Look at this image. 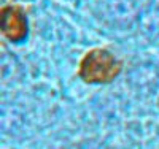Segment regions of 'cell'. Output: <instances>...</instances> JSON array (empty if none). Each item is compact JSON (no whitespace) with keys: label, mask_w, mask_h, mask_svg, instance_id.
<instances>
[{"label":"cell","mask_w":159,"mask_h":149,"mask_svg":"<svg viewBox=\"0 0 159 149\" xmlns=\"http://www.w3.org/2000/svg\"><path fill=\"white\" fill-rule=\"evenodd\" d=\"M123 68V62L113 52L103 48L88 51L80 62L78 73L86 83H108L115 79Z\"/></svg>","instance_id":"1"},{"label":"cell","mask_w":159,"mask_h":149,"mask_svg":"<svg viewBox=\"0 0 159 149\" xmlns=\"http://www.w3.org/2000/svg\"><path fill=\"white\" fill-rule=\"evenodd\" d=\"M2 32L11 42H19L27 33V18L19 5H8L2 10Z\"/></svg>","instance_id":"2"}]
</instances>
